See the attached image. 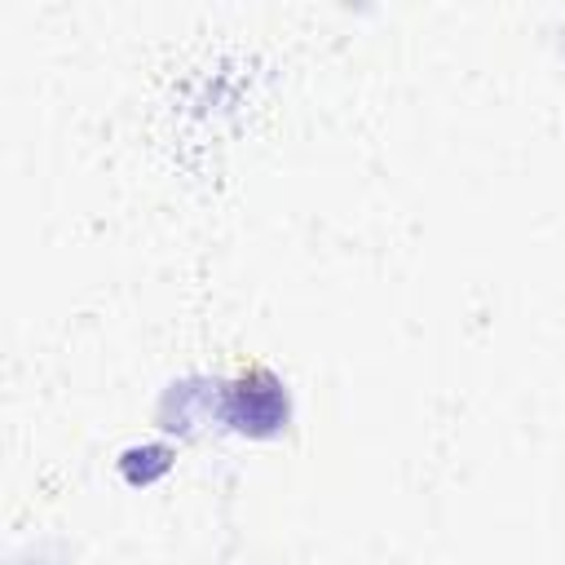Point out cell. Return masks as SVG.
Masks as SVG:
<instances>
[{
  "label": "cell",
  "mask_w": 565,
  "mask_h": 565,
  "mask_svg": "<svg viewBox=\"0 0 565 565\" xmlns=\"http://www.w3.org/2000/svg\"><path fill=\"white\" fill-rule=\"evenodd\" d=\"M225 411H230L234 428L265 437V433H278V428L287 424V393H282V384H278L269 371L252 366L247 375H238V380L230 384Z\"/></svg>",
  "instance_id": "6da1fadb"
}]
</instances>
